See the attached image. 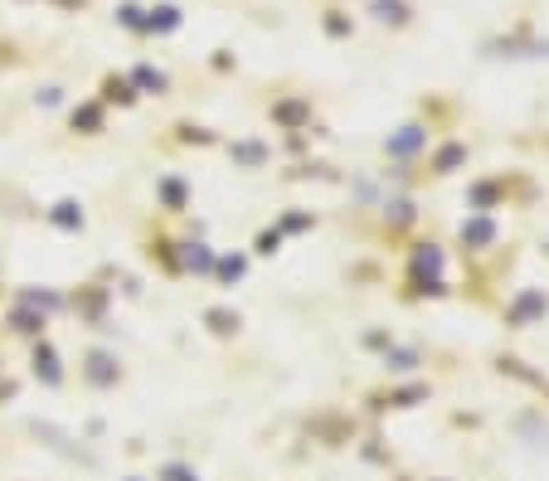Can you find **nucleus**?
I'll return each instance as SVG.
<instances>
[{
  "label": "nucleus",
  "instance_id": "13",
  "mask_svg": "<svg viewBox=\"0 0 549 481\" xmlns=\"http://www.w3.org/2000/svg\"><path fill=\"white\" fill-rule=\"evenodd\" d=\"M160 476H166V481H199V476H195L190 467H180V462H171V467L160 471Z\"/></svg>",
  "mask_w": 549,
  "mask_h": 481
},
{
  "label": "nucleus",
  "instance_id": "12",
  "mask_svg": "<svg viewBox=\"0 0 549 481\" xmlns=\"http://www.w3.org/2000/svg\"><path fill=\"white\" fill-rule=\"evenodd\" d=\"M278 243H282V229H267V234H258V253H278Z\"/></svg>",
  "mask_w": 549,
  "mask_h": 481
},
{
  "label": "nucleus",
  "instance_id": "5",
  "mask_svg": "<svg viewBox=\"0 0 549 481\" xmlns=\"http://www.w3.org/2000/svg\"><path fill=\"white\" fill-rule=\"evenodd\" d=\"M15 331H20V336H39V331H44V311H34V306L20 301V311H15Z\"/></svg>",
  "mask_w": 549,
  "mask_h": 481
},
{
  "label": "nucleus",
  "instance_id": "4",
  "mask_svg": "<svg viewBox=\"0 0 549 481\" xmlns=\"http://www.w3.org/2000/svg\"><path fill=\"white\" fill-rule=\"evenodd\" d=\"M491 238H496V229H491V219H467V224H462V248H476V253H481V248H486Z\"/></svg>",
  "mask_w": 549,
  "mask_h": 481
},
{
  "label": "nucleus",
  "instance_id": "8",
  "mask_svg": "<svg viewBox=\"0 0 549 481\" xmlns=\"http://www.w3.org/2000/svg\"><path fill=\"white\" fill-rule=\"evenodd\" d=\"M384 365H389L394 374H408V369L418 365V355H413V350H389V355H384Z\"/></svg>",
  "mask_w": 549,
  "mask_h": 481
},
{
  "label": "nucleus",
  "instance_id": "11",
  "mask_svg": "<svg viewBox=\"0 0 549 481\" xmlns=\"http://www.w3.org/2000/svg\"><path fill=\"white\" fill-rule=\"evenodd\" d=\"M418 399H428V389H423V384H408V389H399V394H394V404H399V408H413Z\"/></svg>",
  "mask_w": 549,
  "mask_h": 481
},
{
  "label": "nucleus",
  "instance_id": "1",
  "mask_svg": "<svg viewBox=\"0 0 549 481\" xmlns=\"http://www.w3.org/2000/svg\"><path fill=\"white\" fill-rule=\"evenodd\" d=\"M408 282L413 292H448V273H443V248L437 243H418L413 258H408Z\"/></svg>",
  "mask_w": 549,
  "mask_h": 481
},
{
  "label": "nucleus",
  "instance_id": "2",
  "mask_svg": "<svg viewBox=\"0 0 549 481\" xmlns=\"http://www.w3.org/2000/svg\"><path fill=\"white\" fill-rule=\"evenodd\" d=\"M88 380L93 384H117V360L107 355V350H93L88 355Z\"/></svg>",
  "mask_w": 549,
  "mask_h": 481
},
{
  "label": "nucleus",
  "instance_id": "3",
  "mask_svg": "<svg viewBox=\"0 0 549 481\" xmlns=\"http://www.w3.org/2000/svg\"><path fill=\"white\" fill-rule=\"evenodd\" d=\"M34 374H44V384H59V380H64V369H59V355H53L44 341L34 345Z\"/></svg>",
  "mask_w": 549,
  "mask_h": 481
},
{
  "label": "nucleus",
  "instance_id": "6",
  "mask_svg": "<svg viewBox=\"0 0 549 481\" xmlns=\"http://www.w3.org/2000/svg\"><path fill=\"white\" fill-rule=\"evenodd\" d=\"M214 273H219V282H239L243 278V258H219Z\"/></svg>",
  "mask_w": 549,
  "mask_h": 481
},
{
  "label": "nucleus",
  "instance_id": "9",
  "mask_svg": "<svg viewBox=\"0 0 549 481\" xmlns=\"http://www.w3.org/2000/svg\"><path fill=\"white\" fill-rule=\"evenodd\" d=\"M384 224H394V229L413 224V204H389V209H384Z\"/></svg>",
  "mask_w": 549,
  "mask_h": 481
},
{
  "label": "nucleus",
  "instance_id": "14",
  "mask_svg": "<svg viewBox=\"0 0 549 481\" xmlns=\"http://www.w3.org/2000/svg\"><path fill=\"white\" fill-rule=\"evenodd\" d=\"M282 229H287V234H302V229H311V214H287V219H282Z\"/></svg>",
  "mask_w": 549,
  "mask_h": 481
},
{
  "label": "nucleus",
  "instance_id": "7",
  "mask_svg": "<svg viewBox=\"0 0 549 481\" xmlns=\"http://www.w3.org/2000/svg\"><path fill=\"white\" fill-rule=\"evenodd\" d=\"M49 219H53V224H59V229H83V214H78L73 204H59V209H53V214H49Z\"/></svg>",
  "mask_w": 549,
  "mask_h": 481
},
{
  "label": "nucleus",
  "instance_id": "10",
  "mask_svg": "<svg viewBox=\"0 0 549 481\" xmlns=\"http://www.w3.org/2000/svg\"><path fill=\"white\" fill-rule=\"evenodd\" d=\"M209 326H214L219 336H229V331H239V316H234V311H209Z\"/></svg>",
  "mask_w": 549,
  "mask_h": 481
}]
</instances>
